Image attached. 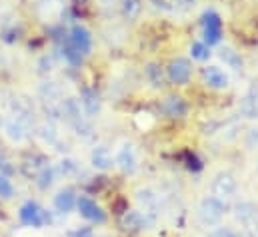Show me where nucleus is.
Returning <instances> with one entry per match:
<instances>
[{"mask_svg":"<svg viewBox=\"0 0 258 237\" xmlns=\"http://www.w3.org/2000/svg\"><path fill=\"white\" fill-rule=\"evenodd\" d=\"M146 74H148V80H150L152 88H162V86H164V76H162L158 64H148Z\"/></svg>","mask_w":258,"mask_h":237,"instance_id":"f3484780","label":"nucleus"},{"mask_svg":"<svg viewBox=\"0 0 258 237\" xmlns=\"http://www.w3.org/2000/svg\"><path fill=\"white\" fill-rule=\"evenodd\" d=\"M160 108H162V112H164L168 118H184V116L188 114L186 102H184L180 96H176V94H168V96L162 100Z\"/></svg>","mask_w":258,"mask_h":237,"instance_id":"0eeeda50","label":"nucleus"},{"mask_svg":"<svg viewBox=\"0 0 258 237\" xmlns=\"http://www.w3.org/2000/svg\"><path fill=\"white\" fill-rule=\"evenodd\" d=\"M120 225H122V229L124 231H128V233H136V231H140L142 227H144V217H142V213L140 211H124V215H122V221H120Z\"/></svg>","mask_w":258,"mask_h":237,"instance_id":"9b49d317","label":"nucleus"},{"mask_svg":"<svg viewBox=\"0 0 258 237\" xmlns=\"http://www.w3.org/2000/svg\"><path fill=\"white\" fill-rule=\"evenodd\" d=\"M190 74H192V64L190 60L186 58H174L168 64V78L172 84H186L190 80Z\"/></svg>","mask_w":258,"mask_h":237,"instance_id":"20e7f679","label":"nucleus"},{"mask_svg":"<svg viewBox=\"0 0 258 237\" xmlns=\"http://www.w3.org/2000/svg\"><path fill=\"white\" fill-rule=\"evenodd\" d=\"M176 2H178L182 8H190V6L194 4V0H176Z\"/></svg>","mask_w":258,"mask_h":237,"instance_id":"c85d7f7f","label":"nucleus"},{"mask_svg":"<svg viewBox=\"0 0 258 237\" xmlns=\"http://www.w3.org/2000/svg\"><path fill=\"white\" fill-rule=\"evenodd\" d=\"M224 215V203L216 197H204L198 205V217L206 225H214Z\"/></svg>","mask_w":258,"mask_h":237,"instance_id":"f257e3e1","label":"nucleus"},{"mask_svg":"<svg viewBox=\"0 0 258 237\" xmlns=\"http://www.w3.org/2000/svg\"><path fill=\"white\" fill-rule=\"evenodd\" d=\"M210 237H236V233L230 229H216Z\"/></svg>","mask_w":258,"mask_h":237,"instance_id":"bb28decb","label":"nucleus"},{"mask_svg":"<svg viewBox=\"0 0 258 237\" xmlns=\"http://www.w3.org/2000/svg\"><path fill=\"white\" fill-rule=\"evenodd\" d=\"M136 199H138L140 207H144V211H146V213H150V211H154V209H156V197H154L150 191H138Z\"/></svg>","mask_w":258,"mask_h":237,"instance_id":"6ab92c4d","label":"nucleus"},{"mask_svg":"<svg viewBox=\"0 0 258 237\" xmlns=\"http://www.w3.org/2000/svg\"><path fill=\"white\" fill-rule=\"evenodd\" d=\"M92 166L98 168V170H108L112 166V158H110L108 148L98 146V148L92 150Z\"/></svg>","mask_w":258,"mask_h":237,"instance_id":"ddd939ff","label":"nucleus"},{"mask_svg":"<svg viewBox=\"0 0 258 237\" xmlns=\"http://www.w3.org/2000/svg\"><path fill=\"white\" fill-rule=\"evenodd\" d=\"M82 104H84V110L88 116H96L98 110H100V100H98V94L90 88H84L82 90Z\"/></svg>","mask_w":258,"mask_h":237,"instance_id":"f8f14e48","label":"nucleus"},{"mask_svg":"<svg viewBox=\"0 0 258 237\" xmlns=\"http://www.w3.org/2000/svg\"><path fill=\"white\" fill-rule=\"evenodd\" d=\"M248 146L258 148V130H250L248 132Z\"/></svg>","mask_w":258,"mask_h":237,"instance_id":"a878e982","label":"nucleus"},{"mask_svg":"<svg viewBox=\"0 0 258 237\" xmlns=\"http://www.w3.org/2000/svg\"><path fill=\"white\" fill-rule=\"evenodd\" d=\"M190 54H192V58H196V60H206L210 56L208 46L202 44V42H194L192 46H190Z\"/></svg>","mask_w":258,"mask_h":237,"instance_id":"412c9836","label":"nucleus"},{"mask_svg":"<svg viewBox=\"0 0 258 237\" xmlns=\"http://www.w3.org/2000/svg\"><path fill=\"white\" fill-rule=\"evenodd\" d=\"M236 237H252L250 233H240V235H236Z\"/></svg>","mask_w":258,"mask_h":237,"instance_id":"c756f323","label":"nucleus"},{"mask_svg":"<svg viewBox=\"0 0 258 237\" xmlns=\"http://www.w3.org/2000/svg\"><path fill=\"white\" fill-rule=\"evenodd\" d=\"M68 237H94L92 233V229H88V227H82V229H76V231H72Z\"/></svg>","mask_w":258,"mask_h":237,"instance_id":"393cba45","label":"nucleus"},{"mask_svg":"<svg viewBox=\"0 0 258 237\" xmlns=\"http://www.w3.org/2000/svg\"><path fill=\"white\" fill-rule=\"evenodd\" d=\"M54 205L58 211H70L74 205H76V197H74V191L72 189H62L56 199H54Z\"/></svg>","mask_w":258,"mask_h":237,"instance_id":"2eb2a0df","label":"nucleus"},{"mask_svg":"<svg viewBox=\"0 0 258 237\" xmlns=\"http://www.w3.org/2000/svg\"><path fill=\"white\" fill-rule=\"evenodd\" d=\"M186 168L192 170V172H198L202 168V164H200V160L194 154H186Z\"/></svg>","mask_w":258,"mask_h":237,"instance_id":"b1692460","label":"nucleus"},{"mask_svg":"<svg viewBox=\"0 0 258 237\" xmlns=\"http://www.w3.org/2000/svg\"><path fill=\"white\" fill-rule=\"evenodd\" d=\"M202 26H204V42L210 44H218L222 38V20L214 10H206L202 14Z\"/></svg>","mask_w":258,"mask_h":237,"instance_id":"f03ea898","label":"nucleus"},{"mask_svg":"<svg viewBox=\"0 0 258 237\" xmlns=\"http://www.w3.org/2000/svg\"><path fill=\"white\" fill-rule=\"evenodd\" d=\"M234 191H236V179H234L232 174L220 172V174L214 176V179H212V193H214L216 199L230 197Z\"/></svg>","mask_w":258,"mask_h":237,"instance_id":"39448f33","label":"nucleus"},{"mask_svg":"<svg viewBox=\"0 0 258 237\" xmlns=\"http://www.w3.org/2000/svg\"><path fill=\"white\" fill-rule=\"evenodd\" d=\"M242 114L246 118H258V86H254L242 102Z\"/></svg>","mask_w":258,"mask_h":237,"instance_id":"4468645a","label":"nucleus"},{"mask_svg":"<svg viewBox=\"0 0 258 237\" xmlns=\"http://www.w3.org/2000/svg\"><path fill=\"white\" fill-rule=\"evenodd\" d=\"M12 195V183L6 176H0V197H10Z\"/></svg>","mask_w":258,"mask_h":237,"instance_id":"5701e85b","label":"nucleus"},{"mask_svg":"<svg viewBox=\"0 0 258 237\" xmlns=\"http://www.w3.org/2000/svg\"><path fill=\"white\" fill-rule=\"evenodd\" d=\"M48 219H50V217H48V213H46L38 203H34V201L24 203V205H22V209H20V221H22L24 225L40 227V225H44Z\"/></svg>","mask_w":258,"mask_h":237,"instance_id":"7ed1b4c3","label":"nucleus"},{"mask_svg":"<svg viewBox=\"0 0 258 237\" xmlns=\"http://www.w3.org/2000/svg\"><path fill=\"white\" fill-rule=\"evenodd\" d=\"M220 60L224 62V64H228L232 70H242V58H240V54L236 52V50H232V48H228V46H224V48H220Z\"/></svg>","mask_w":258,"mask_h":237,"instance_id":"dca6fc26","label":"nucleus"},{"mask_svg":"<svg viewBox=\"0 0 258 237\" xmlns=\"http://www.w3.org/2000/svg\"><path fill=\"white\" fill-rule=\"evenodd\" d=\"M52 172L50 170H44V174H42V181H40V187H46V185H50V181H52Z\"/></svg>","mask_w":258,"mask_h":237,"instance_id":"cd10ccee","label":"nucleus"},{"mask_svg":"<svg viewBox=\"0 0 258 237\" xmlns=\"http://www.w3.org/2000/svg\"><path fill=\"white\" fill-rule=\"evenodd\" d=\"M236 217L240 221L248 223V221H252L256 217V211H254V207L250 203H240V205H236Z\"/></svg>","mask_w":258,"mask_h":237,"instance_id":"aec40b11","label":"nucleus"},{"mask_svg":"<svg viewBox=\"0 0 258 237\" xmlns=\"http://www.w3.org/2000/svg\"><path fill=\"white\" fill-rule=\"evenodd\" d=\"M140 10H142L140 0H122V12H124V16L128 20H136Z\"/></svg>","mask_w":258,"mask_h":237,"instance_id":"a211bd4d","label":"nucleus"},{"mask_svg":"<svg viewBox=\"0 0 258 237\" xmlns=\"http://www.w3.org/2000/svg\"><path fill=\"white\" fill-rule=\"evenodd\" d=\"M202 76H204V82H206L210 88L220 90V88H226V86H228V76H226L220 68H216V66L204 68V70H202Z\"/></svg>","mask_w":258,"mask_h":237,"instance_id":"1a4fd4ad","label":"nucleus"},{"mask_svg":"<svg viewBox=\"0 0 258 237\" xmlns=\"http://www.w3.org/2000/svg\"><path fill=\"white\" fill-rule=\"evenodd\" d=\"M64 56H66V60H68L70 64H80V62H82V54H80V52H78V50H76V48H74L70 42L66 44Z\"/></svg>","mask_w":258,"mask_h":237,"instance_id":"4be33fe9","label":"nucleus"},{"mask_svg":"<svg viewBox=\"0 0 258 237\" xmlns=\"http://www.w3.org/2000/svg\"><path fill=\"white\" fill-rule=\"evenodd\" d=\"M68 42H70L82 56H86V54L92 50V36H90V32H88L84 26H80V24H76V26L72 28Z\"/></svg>","mask_w":258,"mask_h":237,"instance_id":"423d86ee","label":"nucleus"},{"mask_svg":"<svg viewBox=\"0 0 258 237\" xmlns=\"http://www.w3.org/2000/svg\"><path fill=\"white\" fill-rule=\"evenodd\" d=\"M116 164H118L120 170L126 172V174H132V172L136 170V154H134L132 144H124V146L120 148V152H118V156H116Z\"/></svg>","mask_w":258,"mask_h":237,"instance_id":"9d476101","label":"nucleus"},{"mask_svg":"<svg viewBox=\"0 0 258 237\" xmlns=\"http://www.w3.org/2000/svg\"><path fill=\"white\" fill-rule=\"evenodd\" d=\"M78 205V211L82 217H86L88 221H94V223H104L106 221V213L96 205V201H92L90 197H80L76 201Z\"/></svg>","mask_w":258,"mask_h":237,"instance_id":"6e6552de","label":"nucleus"}]
</instances>
